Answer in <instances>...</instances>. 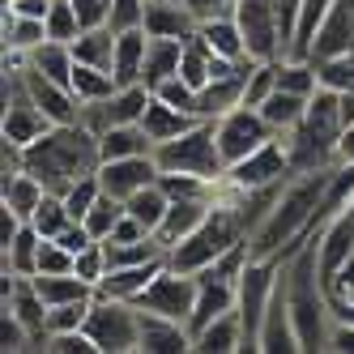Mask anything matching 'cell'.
<instances>
[{
	"mask_svg": "<svg viewBox=\"0 0 354 354\" xmlns=\"http://www.w3.org/2000/svg\"><path fill=\"white\" fill-rule=\"evenodd\" d=\"M196 124V115H188V111H180V107H171V103H162V98L154 94L149 98V107H145V115H141V129L149 133V141H171V137H180V133H188Z\"/></svg>",
	"mask_w": 354,
	"mask_h": 354,
	"instance_id": "cell-25",
	"label": "cell"
},
{
	"mask_svg": "<svg viewBox=\"0 0 354 354\" xmlns=\"http://www.w3.org/2000/svg\"><path fill=\"white\" fill-rule=\"evenodd\" d=\"M337 162H354V124L342 133V141H337Z\"/></svg>",
	"mask_w": 354,
	"mask_h": 354,
	"instance_id": "cell-52",
	"label": "cell"
},
{
	"mask_svg": "<svg viewBox=\"0 0 354 354\" xmlns=\"http://www.w3.org/2000/svg\"><path fill=\"white\" fill-rule=\"evenodd\" d=\"M77 269V257L60 243V239H43L39 248V273H73Z\"/></svg>",
	"mask_w": 354,
	"mask_h": 354,
	"instance_id": "cell-43",
	"label": "cell"
},
{
	"mask_svg": "<svg viewBox=\"0 0 354 354\" xmlns=\"http://www.w3.org/2000/svg\"><path fill=\"white\" fill-rule=\"evenodd\" d=\"M68 86H73V94H77V103H103V98H111L120 90L115 73L111 68H94V64H77Z\"/></svg>",
	"mask_w": 354,
	"mask_h": 354,
	"instance_id": "cell-35",
	"label": "cell"
},
{
	"mask_svg": "<svg viewBox=\"0 0 354 354\" xmlns=\"http://www.w3.org/2000/svg\"><path fill=\"white\" fill-rule=\"evenodd\" d=\"M192 350L196 354H235L243 350V320L239 312H222L218 320H209L201 333H192Z\"/></svg>",
	"mask_w": 354,
	"mask_h": 354,
	"instance_id": "cell-20",
	"label": "cell"
},
{
	"mask_svg": "<svg viewBox=\"0 0 354 354\" xmlns=\"http://www.w3.org/2000/svg\"><path fill=\"white\" fill-rule=\"evenodd\" d=\"M328 350H333V354H354V324H350V320H333Z\"/></svg>",
	"mask_w": 354,
	"mask_h": 354,
	"instance_id": "cell-50",
	"label": "cell"
},
{
	"mask_svg": "<svg viewBox=\"0 0 354 354\" xmlns=\"http://www.w3.org/2000/svg\"><path fill=\"white\" fill-rule=\"evenodd\" d=\"M145 52H149V35L145 26L137 30H115V60H111V73L120 86H137L141 73H145Z\"/></svg>",
	"mask_w": 354,
	"mask_h": 354,
	"instance_id": "cell-19",
	"label": "cell"
},
{
	"mask_svg": "<svg viewBox=\"0 0 354 354\" xmlns=\"http://www.w3.org/2000/svg\"><path fill=\"white\" fill-rule=\"evenodd\" d=\"M77 277H86V282L98 290V282L107 277V252H103V243H90L86 252H77V269H73Z\"/></svg>",
	"mask_w": 354,
	"mask_h": 354,
	"instance_id": "cell-45",
	"label": "cell"
},
{
	"mask_svg": "<svg viewBox=\"0 0 354 354\" xmlns=\"http://www.w3.org/2000/svg\"><path fill=\"white\" fill-rule=\"evenodd\" d=\"M257 111L269 120V129H273V133H290L295 124L308 115V94H295V90H282V86H277Z\"/></svg>",
	"mask_w": 354,
	"mask_h": 354,
	"instance_id": "cell-28",
	"label": "cell"
},
{
	"mask_svg": "<svg viewBox=\"0 0 354 354\" xmlns=\"http://www.w3.org/2000/svg\"><path fill=\"white\" fill-rule=\"evenodd\" d=\"M350 5H354V0H350Z\"/></svg>",
	"mask_w": 354,
	"mask_h": 354,
	"instance_id": "cell-53",
	"label": "cell"
},
{
	"mask_svg": "<svg viewBox=\"0 0 354 354\" xmlns=\"http://www.w3.org/2000/svg\"><path fill=\"white\" fill-rule=\"evenodd\" d=\"M86 333L98 346V354H141V308L124 299L94 295Z\"/></svg>",
	"mask_w": 354,
	"mask_h": 354,
	"instance_id": "cell-5",
	"label": "cell"
},
{
	"mask_svg": "<svg viewBox=\"0 0 354 354\" xmlns=\"http://www.w3.org/2000/svg\"><path fill=\"white\" fill-rule=\"evenodd\" d=\"M137 308L149 312V316H167V320L188 324L192 320V308H196V273H184V269H175V265H162V273L141 290Z\"/></svg>",
	"mask_w": 354,
	"mask_h": 354,
	"instance_id": "cell-7",
	"label": "cell"
},
{
	"mask_svg": "<svg viewBox=\"0 0 354 354\" xmlns=\"http://www.w3.org/2000/svg\"><path fill=\"white\" fill-rule=\"evenodd\" d=\"M43 196H47V188L35 180L30 171H13V175H5V184H0V205L13 209L17 218H26V222L43 205Z\"/></svg>",
	"mask_w": 354,
	"mask_h": 354,
	"instance_id": "cell-24",
	"label": "cell"
},
{
	"mask_svg": "<svg viewBox=\"0 0 354 354\" xmlns=\"http://www.w3.org/2000/svg\"><path fill=\"white\" fill-rule=\"evenodd\" d=\"M214 133H218V149H222L226 167H235L239 158L252 154V149H261L265 141L277 137V133L269 129V120H265L257 107H248V103H239V107H231L226 115H218V120H214Z\"/></svg>",
	"mask_w": 354,
	"mask_h": 354,
	"instance_id": "cell-8",
	"label": "cell"
},
{
	"mask_svg": "<svg viewBox=\"0 0 354 354\" xmlns=\"http://www.w3.org/2000/svg\"><path fill=\"white\" fill-rule=\"evenodd\" d=\"M98 154H103V162L137 158V154H154V141H149V133L141 124H115V129H107L98 137Z\"/></svg>",
	"mask_w": 354,
	"mask_h": 354,
	"instance_id": "cell-26",
	"label": "cell"
},
{
	"mask_svg": "<svg viewBox=\"0 0 354 354\" xmlns=\"http://www.w3.org/2000/svg\"><path fill=\"white\" fill-rule=\"evenodd\" d=\"M39 248H43V235L35 222H21V231L0 248V261H5V273L13 277H35L39 273Z\"/></svg>",
	"mask_w": 354,
	"mask_h": 354,
	"instance_id": "cell-21",
	"label": "cell"
},
{
	"mask_svg": "<svg viewBox=\"0 0 354 354\" xmlns=\"http://www.w3.org/2000/svg\"><path fill=\"white\" fill-rule=\"evenodd\" d=\"M154 162H158V171H188V175H201V180L218 184L226 175V158L218 149L214 120H196L188 133L171 137V141H158L154 145Z\"/></svg>",
	"mask_w": 354,
	"mask_h": 354,
	"instance_id": "cell-4",
	"label": "cell"
},
{
	"mask_svg": "<svg viewBox=\"0 0 354 354\" xmlns=\"http://www.w3.org/2000/svg\"><path fill=\"white\" fill-rule=\"evenodd\" d=\"M5 9H13V13H21V17H39V21H47L52 0H5Z\"/></svg>",
	"mask_w": 354,
	"mask_h": 354,
	"instance_id": "cell-51",
	"label": "cell"
},
{
	"mask_svg": "<svg viewBox=\"0 0 354 354\" xmlns=\"http://www.w3.org/2000/svg\"><path fill=\"white\" fill-rule=\"evenodd\" d=\"M145 5L149 0H111V30H137L145 26Z\"/></svg>",
	"mask_w": 354,
	"mask_h": 354,
	"instance_id": "cell-47",
	"label": "cell"
},
{
	"mask_svg": "<svg viewBox=\"0 0 354 354\" xmlns=\"http://www.w3.org/2000/svg\"><path fill=\"white\" fill-rule=\"evenodd\" d=\"M243 239H252V235H248V226H243L239 209L214 201V214L201 222L188 239H180V243L167 252V265L184 269V273H201V269H209V265L222 257V252H231V248L243 243Z\"/></svg>",
	"mask_w": 354,
	"mask_h": 354,
	"instance_id": "cell-3",
	"label": "cell"
},
{
	"mask_svg": "<svg viewBox=\"0 0 354 354\" xmlns=\"http://www.w3.org/2000/svg\"><path fill=\"white\" fill-rule=\"evenodd\" d=\"M30 222L39 226V235H43V239H56L64 226L73 222V214H68V205H64V196H60V192H47V196H43V205L35 209Z\"/></svg>",
	"mask_w": 354,
	"mask_h": 354,
	"instance_id": "cell-37",
	"label": "cell"
},
{
	"mask_svg": "<svg viewBox=\"0 0 354 354\" xmlns=\"http://www.w3.org/2000/svg\"><path fill=\"white\" fill-rule=\"evenodd\" d=\"M0 39H5L9 56H30L35 47L47 39V21L39 17H21L13 9H5V21H0Z\"/></svg>",
	"mask_w": 354,
	"mask_h": 354,
	"instance_id": "cell-27",
	"label": "cell"
},
{
	"mask_svg": "<svg viewBox=\"0 0 354 354\" xmlns=\"http://www.w3.org/2000/svg\"><path fill=\"white\" fill-rule=\"evenodd\" d=\"M316 73H320V86H324V90H337V94L354 90V52L316 60Z\"/></svg>",
	"mask_w": 354,
	"mask_h": 354,
	"instance_id": "cell-40",
	"label": "cell"
},
{
	"mask_svg": "<svg viewBox=\"0 0 354 354\" xmlns=\"http://www.w3.org/2000/svg\"><path fill=\"white\" fill-rule=\"evenodd\" d=\"M103 154H98V137L86 124H52L39 141L21 149V167H26L47 192H68L77 180L98 171Z\"/></svg>",
	"mask_w": 354,
	"mask_h": 354,
	"instance_id": "cell-1",
	"label": "cell"
},
{
	"mask_svg": "<svg viewBox=\"0 0 354 354\" xmlns=\"http://www.w3.org/2000/svg\"><path fill=\"white\" fill-rule=\"evenodd\" d=\"M261 350L265 354H299V333H295L290 299H286V273H277L269 312H265V324H261Z\"/></svg>",
	"mask_w": 354,
	"mask_h": 354,
	"instance_id": "cell-13",
	"label": "cell"
},
{
	"mask_svg": "<svg viewBox=\"0 0 354 354\" xmlns=\"http://www.w3.org/2000/svg\"><path fill=\"white\" fill-rule=\"evenodd\" d=\"M239 303V282H222V277H196V308H192V320L188 328L201 333L209 320H218L222 312H235Z\"/></svg>",
	"mask_w": 354,
	"mask_h": 354,
	"instance_id": "cell-15",
	"label": "cell"
},
{
	"mask_svg": "<svg viewBox=\"0 0 354 354\" xmlns=\"http://www.w3.org/2000/svg\"><path fill=\"white\" fill-rule=\"evenodd\" d=\"M290 175H295V167H290V154H286L282 137L265 141L261 149H252V154H248V158H239L235 167H226V180H231L235 188H243V192L286 184Z\"/></svg>",
	"mask_w": 354,
	"mask_h": 354,
	"instance_id": "cell-9",
	"label": "cell"
},
{
	"mask_svg": "<svg viewBox=\"0 0 354 354\" xmlns=\"http://www.w3.org/2000/svg\"><path fill=\"white\" fill-rule=\"evenodd\" d=\"M162 265H167V257H162V261H145V265H120V269H107V277L98 282V290H94V295L137 303V299H141V290H145V286L162 273Z\"/></svg>",
	"mask_w": 354,
	"mask_h": 354,
	"instance_id": "cell-16",
	"label": "cell"
},
{
	"mask_svg": "<svg viewBox=\"0 0 354 354\" xmlns=\"http://www.w3.org/2000/svg\"><path fill=\"white\" fill-rule=\"evenodd\" d=\"M103 196V184H98V171L94 175H86V180H77L68 192H64V205H68V214H73V222H86V214H90V205Z\"/></svg>",
	"mask_w": 354,
	"mask_h": 354,
	"instance_id": "cell-42",
	"label": "cell"
},
{
	"mask_svg": "<svg viewBox=\"0 0 354 354\" xmlns=\"http://www.w3.org/2000/svg\"><path fill=\"white\" fill-rule=\"evenodd\" d=\"M145 35L154 39H192L196 17L188 13L184 0H149L145 5Z\"/></svg>",
	"mask_w": 354,
	"mask_h": 354,
	"instance_id": "cell-18",
	"label": "cell"
},
{
	"mask_svg": "<svg viewBox=\"0 0 354 354\" xmlns=\"http://www.w3.org/2000/svg\"><path fill=\"white\" fill-rule=\"evenodd\" d=\"M73 47V60L77 64H94V68H111L115 60V30L111 26H90L77 39L68 43Z\"/></svg>",
	"mask_w": 354,
	"mask_h": 354,
	"instance_id": "cell-31",
	"label": "cell"
},
{
	"mask_svg": "<svg viewBox=\"0 0 354 354\" xmlns=\"http://www.w3.org/2000/svg\"><path fill=\"white\" fill-rule=\"evenodd\" d=\"M328 171H333V167L290 175L282 196L273 201V209L257 226V235L248 239L252 243V257H282L286 248H295L303 235L316 231V209H320L324 188H328Z\"/></svg>",
	"mask_w": 354,
	"mask_h": 354,
	"instance_id": "cell-2",
	"label": "cell"
},
{
	"mask_svg": "<svg viewBox=\"0 0 354 354\" xmlns=\"http://www.w3.org/2000/svg\"><path fill=\"white\" fill-rule=\"evenodd\" d=\"M214 214V196H184V201H171V209H167V218H162V226L154 231V239L171 252L180 239H188L201 222H205Z\"/></svg>",
	"mask_w": 354,
	"mask_h": 354,
	"instance_id": "cell-14",
	"label": "cell"
},
{
	"mask_svg": "<svg viewBox=\"0 0 354 354\" xmlns=\"http://www.w3.org/2000/svg\"><path fill=\"white\" fill-rule=\"evenodd\" d=\"M354 201V162H333V171H328V188H324V201H320V209H316V231L333 218L342 214L346 205Z\"/></svg>",
	"mask_w": 354,
	"mask_h": 354,
	"instance_id": "cell-32",
	"label": "cell"
},
{
	"mask_svg": "<svg viewBox=\"0 0 354 354\" xmlns=\"http://www.w3.org/2000/svg\"><path fill=\"white\" fill-rule=\"evenodd\" d=\"M94 299H77V303H60V308H47V333H77L90 320Z\"/></svg>",
	"mask_w": 354,
	"mask_h": 354,
	"instance_id": "cell-39",
	"label": "cell"
},
{
	"mask_svg": "<svg viewBox=\"0 0 354 354\" xmlns=\"http://www.w3.org/2000/svg\"><path fill=\"white\" fill-rule=\"evenodd\" d=\"M184 5H188V13L196 17V26H201V21H209L218 13H231L235 0H184Z\"/></svg>",
	"mask_w": 354,
	"mask_h": 354,
	"instance_id": "cell-49",
	"label": "cell"
},
{
	"mask_svg": "<svg viewBox=\"0 0 354 354\" xmlns=\"http://www.w3.org/2000/svg\"><path fill=\"white\" fill-rule=\"evenodd\" d=\"M35 290L43 295L47 308H60V303H77V299H94V286L77 273H35Z\"/></svg>",
	"mask_w": 354,
	"mask_h": 354,
	"instance_id": "cell-29",
	"label": "cell"
},
{
	"mask_svg": "<svg viewBox=\"0 0 354 354\" xmlns=\"http://www.w3.org/2000/svg\"><path fill=\"white\" fill-rule=\"evenodd\" d=\"M196 35L209 43V52H214V56H226V60H248V43H243V30H239L235 13H218V17H209V21H201Z\"/></svg>",
	"mask_w": 354,
	"mask_h": 354,
	"instance_id": "cell-23",
	"label": "cell"
},
{
	"mask_svg": "<svg viewBox=\"0 0 354 354\" xmlns=\"http://www.w3.org/2000/svg\"><path fill=\"white\" fill-rule=\"evenodd\" d=\"M188 350H192L188 324L141 312V354H188Z\"/></svg>",
	"mask_w": 354,
	"mask_h": 354,
	"instance_id": "cell-17",
	"label": "cell"
},
{
	"mask_svg": "<svg viewBox=\"0 0 354 354\" xmlns=\"http://www.w3.org/2000/svg\"><path fill=\"white\" fill-rule=\"evenodd\" d=\"M43 350L47 354H98V346L90 342L86 328H77V333H47Z\"/></svg>",
	"mask_w": 354,
	"mask_h": 354,
	"instance_id": "cell-44",
	"label": "cell"
},
{
	"mask_svg": "<svg viewBox=\"0 0 354 354\" xmlns=\"http://www.w3.org/2000/svg\"><path fill=\"white\" fill-rule=\"evenodd\" d=\"M26 64L39 68L43 77L60 82V86H68V82H73V68H77V60H73V47H68V43H56V39H43L35 52L26 56Z\"/></svg>",
	"mask_w": 354,
	"mask_h": 354,
	"instance_id": "cell-30",
	"label": "cell"
},
{
	"mask_svg": "<svg viewBox=\"0 0 354 354\" xmlns=\"http://www.w3.org/2000/svg\"><path fill=\"white\" fill-rule=\"evenodd\" d=\"M149 98H154V90L149 86H120L111 98H103V103H82V115L77 124H86V129L94 137H103L107 129H115V124H141Z\"/></svg>",
	"mask_w": 354,
	"mask_h": 354,
	"instance_id": "cell-10",
	"label": "cell"
},
{
	"mask_svg": "<svg viewBox=\"0 0 354 354\" xmlns=\"http://www.w3.org/2000/svg\"><path fill=\"white\" fill-rule=\"evenodd\" d=\"M73 9H77L82 17V26H107L111 21V0H73Z\"/></svg>",
	"mask_w": 354,
	"mask_h": 354,
	"instance_id": "cell-48",
	"label": "cell"
},
{
	"mask_svg": "<svg viewBox=\"0 0 354 354\" xmlns=\"http://www.w3.org/2000/svg\"><path fill=\"white\" fill-rule=\"evenodd\" d=\"M86 26H82V17L77 9H73V0H52V9H47V39H56V43H73Z\"/></svg>",
	"mask_w": 354,
	"mask_h": 354,
	"instance_id": "cell-38",
	"label": "cell"
},
{
	"mask_svg": "<svg viewBox=\"0 0 354 354\" xmlns=\"http://www.w3.org/2000/svg\"><path fill=\"white\" fill-rule=\"evenodd\" d=\"M154 94L162 98V103H171V107H180V111H188V115H196V120H201V90H196V86H188L180 73H175L171 82H162Z\"/></svg>",
	"mask_w": 354,
	"mask_h": 354,
	"instance_id": "cell-41",
	"label": "cell"
},
{
	"mask_svg": "<svg viewBox=\"0 0 354 354\" xmlns=\"http://www.w3.org/2000/svg\"><path fill=\"white\" fill-rule=\"evenodd\" d=\"M154 180H158V162H154V154L98 162V184H103L107 196H120V201H129L133 192H141L145 184H154Z\"/></svg>",
	"mask_w": 354,
	"mask_h": 354,
	"instance_id": "cell-12",
	"label": "cell"
},
{
	"mask_svg": "<svg viewBox=\"0 0 354 354\" xmlns=\"http://www.w3.org/2000/svg\"><path fill=\"white\" fill-rule=\"evenodd\" d=\"M17 77H21V90L35 98V107L52 124H77L82 103H77V94H73V86H60L52 77H43V73L30 68V64H17Z\"/></svg>",
	"mask_w": 354,
	"mask_h": 354,
	"instance_id": "cell-11",
	"label": "cell"
},
{
	"mask_svg": "<svg viewBox=\"0 0 354 354\" xmlns=\"http://www.w3.org/2000/svg\"><path fill=\"white\" fill-rule=\"evenodd\" d=\"M184 43H188V39H154V35H149V52H145V73H141V86L158 90L162 82H171L175 73H180Z\"/></svg>",
	"mask_w": 354,
	"mask_h": 354,
	"instance_id": "cell-22",
	"label": "cell"
},
{
	"mask_svg": "<svg viewBox=\"0 0 354 354\" xmlns=\"http://www.w3.org/2000/svg\"><path fill=\"white\" fill-rule=\"evenodd\" d=\"M120 218H124V201L103 192V196H98L94 205H90V214H86V231H90L98 243H103V239L115 231V226H120Z\"/></svg>",
	"mask_w": 354,
	"mask_h": 354,
	"instance_id": "cell-36",
	"label": "cell"
},
{
	"mask_svg": "<svg viewBox=\"0 0 354 354\" xmlns=\"http://www.w3.org/2000/svg\"><path fill=\"white\" fill-rule=\"evenodd\" d=\"M30 346H35V337H30L26 324H21L13 312L0 316V350H5V354H17V350H30Z\"/></svg>",
	"mask_w": 354,
	"mask_h": 354,
	"instance_id": "cell-46",
	"label": "cell"
},
{
	"mask_svg": "<svg viewBox=\"0 0 354 354\" xmlns=\"http://www.w3.org/2000/svg\"><path fill=\"white\" fill-rule=\"evenodd\" d=\"M337 0H303L299 5V26H295V43H290V56L299 60H312V43H316V30L324 26L328 9H333Z\"/></svg>",
	"mask_w": 354,
	"mask_h": 354,
	"instance_id": "cell-33",
	"label": "cell"
},
{
	"mask_svg": "<svg viewBox=\"0 0 354 354\" xmlns=\"http://www.w3.org/2000/svg\"><path fill=\"white\" fill-rule=\"evenodd\" d=\"M124 209H129V214L145 226V231L154 235L158 226H162V218H167V209H171V196H167V192H162V184L154 180V184H145L141 192H133L129 201H124Z\"/></svg>",
	"mask_w": 354,
	"mask_h": 354,
	"instance_id": "cell-34",
	"label": "cell"
},
{
	"mask_svg": "<svg viewBox=\"0 0 354 354\" xmlns=\"http://www.w3.org/2000/svg\"><path fill=\"white\" fill-rule=\"evenodd\" d=\"M235 21L243 30L248 56L252 60H282L286 56V39H282V17H277L273 0H235Z\"/></svg>",
	"mask_w": 354,
	"mask_h": 354,
	"instance_id": "cell-6",
	"label": "cell"
}]
</instances>
